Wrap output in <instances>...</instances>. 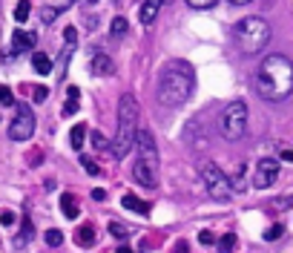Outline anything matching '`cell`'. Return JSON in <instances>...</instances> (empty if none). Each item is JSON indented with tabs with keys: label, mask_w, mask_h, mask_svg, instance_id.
<instances>
[{
	"label": "cell",
	"mask_w": 293,
	"mask_h": 253,
	"mask_svg": "<svg viewBox=\"0 0 293 253\" xmlns=\"http://www.w3.org/2000/svg\"><path fill=\"white\" fill-rule=\"evenodd\" d=\"M121 204L127 207V210H132V213H141V216H150V202H141L138 196H132V193H127L124 198H121Z\"/></svg>",
	"instance_id": "7c38bea8"
},
{
	"label": "cell",
	"mask_w": 293,
	"mask_h": 253,
	"mask_svg": "<svg viewBox=\"0 0 293 253\" xmlns=\"http://www.w3.org/2000/svg\"><path fill=\"white\" fill-rule=\"evenodd\" d=\"M81 167L89 172V176H98V164H95L92 158H81Z\"/></svg>",
	"instance_id": "83f0119b"
},
{
	"label": "cell",
	"mask_w": 293,
	"mask_h": 253,
	"mask_svg": "<svg viewBox=\"0 0 293 253\" xmlns=\"http://www.w3.org/2000/svg\"><path fill=\"white\" fill-rule=\"evenodd\" d=\"M253 90L265 101H285L293 92V64L285 55L273 52L253 72Z\"/></svg>",
	"instance_id": "6da1fadb"
},
{
	"label": "cell",
	"mask_w": 293,
	"mask_h": 253,
	"mask_svg": "<svg viewBox=\"0 0 293 253\" xmlns=\"http://www.w3.org/2000/svg\"><path fill=\"white\" fill-rule=\"evenodd\" d=\"M29 9H32V6H29V0H20V3H17V9H14V20L23 23L26 18H29Z\"/></svg>",
	"instance_id": "603a6c76"
},
{
	"label": "cell",
	"mask_w": 293,
	"mask_h": 253,
	"mask_svg": "<svg viewBox=\"0 0 293 253\" xmlns=\"http://www.w3.org/2000/svg\"><path fill=\"white\" fill-rule=\"evenodd\" d=\"M187 3L193 6V9H213L219 0H187Z\"/></svg>",
	"instance_id": "4316f807"
},
{
	"label": "cell",
	"mask_w": 293,
	"mask_h": 253,
	"mask_svg": "<svg viewBox=\"0 0 293 253\" xmlns=\"http://www.w3.org/2000/svg\"><path fill=\"white\" fill-rule=\"evenodd\" d=\"M270 207H276V210H288V207H293V193H291V196H279V198H273V202H270Z\"/></svg>",
	"instance_id": "cb8c5ba5"
},
{
	"label": "cell",
	"mask_w": 293,
	"mask_h": 253,
	"mask_svg": "<svg viewBox=\"0 0 293 253\" xmlns=\"http://www.w3.org/2000/svg\"><path fill=\"white\" fill-rule=\"evenodd\" d=\"M193 84H196V75H193V66L187 60H170V64H164L161 75H158V92H155L158 104L181 106L190 98Z\"/></svg>",
	"instance_id": "7a4b0ae2"
},
{
	"label": "cell",
	"mask_w": 293,
	"mask_h": 253,
	"mask_svg": "<svg viewBox=\"0 0 293 253\" xmlns=\"http://www.w3.org/2000/svg\"><path fill=\"white\" fill-rule=\"evenodd\" d=\"M46 242L52 248H58L60 242H63V233H60V230H46Z\"/></svg>",
	"instance_id": "484cf974"
},
{
	"label": "cell",
	"mask_w": 293,
	"mask_h": 253,
	"mask_svg": "<svg viewBox=\"0 0 293 253\" xmlns=\"http://www.w3.org/2000/svg\"><path fill=\"white\" fill-rule=\"evenodd\" d=\"M63 40H66V44H75V40H78V32H75V29H72V26H66V32H63Z\"/></svg>",
	"instance_id": "1f68e13d"
},
{
	"label": "cell",
	"mask_w": 293,
	"mask_h": 253,
	"mask_svg": "<svg viewBox=\"0 0 293 253\" xmlns=\"http://www.w3.org/2000/svg\"><path fill=\"white\" fill-rule=\"evenodd\" d=\"M0 222H3L6 228H12V224H14V213H9V210H6V213H0Z\"/></svg>",
	"instance_id": "836d02e7"
},
{
	"label": "cell",
	"mask_w": 293,
	"mask_h": 253,
	"mask_svg": "<svg viewBox=\"0 0 293 253\" xmlns=\"http://www.w3.org/2000/svg\"><path fill=\"white\" fill-rule=\"evenodd\" d=\"M135 150H138V158H135V167H132V178L147 187V190H155L158 187V147H155V138L141 130L138 138H135Z\"/></svg>",
	"instance_id": "277c9868"
},
{
	"label": "cell",
	"mask_w": 293,
	"mask_h": 253,
	"mask_svg": "<svg viewBox=\"0 0 293 253\" xmlns=\"http://www.w3.org/2000/svg\"><path fill=\"white\" fill-rule=\"evenodd\" d=\"M32 136H35V115H32V110L26 104H20L17 115L12 118V124H9V138L12 141H29Z\"/></svg>",
	"instance_id": "ba28073f"
},
{
	"label": "cell",
	"mask_w": 293,
	"mask_h": 253,
	"mask_svg": "<svg viewBox=\"0 0 293 253\" xmlns=\"http://www.w3.org/2000/svg\"><path fill=\"white\" fill-rule=\"evenodd\" d=\"M75 242H78L81 248H89V244H95V230H92V224H83V228H78V233H75Z\"/></svg>",
	"instance_id": "e0dca14e"
},
{
	"label": "cell",
	"mask_w": 293,
	"mask_h": 253,
	"mask_svg": "<svg viewBox=\"0 0 293 253\" xmlns=\"http://www.w3.org/2000/svg\"><path fill=\"white\" fill-rule=\"evenodd\" d=\"M0 104H6V106L14 104V95H12V90H9L6 84H0Z\"/></svg>",
	"instance_id": "d4e9b609"
},
{
	"label": "cell",
	"mask_w": 293,
	"mask_h": 253,
	"mask_svg": "<svg viewBox=\"0 0 293 253\" xmlns=\"http://www.w3.org/2000/svg\"><path fill=\"white\" fill-rule=\"evenodd\" d=\"M92 141H95V147H106V141H104L101 132H92Z\"/></svg>",
	"instance_id": "d590c367"
},
{
	"label": "cell",
	"mask_w": 293,
	"mask_h": 253,
	"mask_svg": "<svg viewBox=\"0 0 293 253\" xmlns=\"http://www.w3.org/2000/svg\"><path fill=\"white\" fill-rule=\"evenodd\" d=\"M35 32H23V29H14L12 34V49L14 52H26V49H32L35 46Z\"/></svg>",
	"instance_id": "30bf717a"
},
{
	"label": "cell",
	"mask_w": 293,
	"mask_h": 253,
	"mask_svg": "<svg viewBox=\"0 0 293 253\" xmlns=\"http://www.w3.org/2000/svg\"><path fill=\"white\" fill-rule=\"evenodd\" d=\"M60 210H63V216L66 218H78V213H81V210H78V202H75V196L72 193L60 196Z\"/></svg>",
	"instance_id": "5bb4252c"
},
{
	"label": "cell",
	"mask_w": 293,
	"mask_h": 253,
	"mask_svg": "<svg viewBox=\"0 0 293 253\" xmlns=\"http://www.w3.org/2000/svg\"><path fill=\"white\" fill-rule=\"evenodd\" d=\"M164 3H170V0H164Z\"/></svg>",
	"instance_id": "ab89813d"
},
{
	"label": "cell",
	"mask_w": 293,
	"mask_h": 253,
	"mask_svg": "<svg viewBox=\"0 0 293 253\" xmlns=\"http://www.w3.org/2000/svg\"><path fill=\"white\" fill-rule=\"evenodd\" d=\"M201 182H204V190L210 198L216 202H227L230 196H233V187H230V178H227V172H222L213 161H204L201 164Z\"/></svg>",
	"instance_id": "52a82bcc"
},
{
	"label": "cell",
	"mask_w": 293,
	"mask_h": 253,
	"mask_svg": "<svg viewBox=\"0 0 293 253\" xmlns=\"http://www.w3.org/2000/svg\"><path fill=\"white\" fill-rule=\"evenodd\" d=\"M89 69H92L95 75H112V72H115L112 60H109L106 55H95L92 58V66H89Z\"/></svg>",
	"instance_id": "4fadbf2b"
},
{
	"label": "cell",
	"mask_w": 293,
	"mask_h": 253,
	"mask_svg": "<svg viewBox=\"0 0 293 253\" xmlns=\"http://www.w3.org/2000/svg\"><path fill=\"white\" fill-rule=\"evenodd\" d=\"M276 178H279V161L276 158H262L259 161L256 170H253V187L265 190V187H270Z\"/></svg>",
	"instance_id": "9c48e42d"
},
{
	"label": "cell",
	"mask_w": 293,
	"mask_h": 253,
	"mask_svg": "<svg viewBox=\"0 0 293 253\" xmlns=\"http://www.w3.org/2000/svg\"><path fill=\"white\" fill-rule=\"evenodd\" d=\"M83 141H86V124H75L72 126V132H69V144L75 150H81Z\"/></svg>",
	"instance_id": "ac0fdd59"
},
{
	"label": "cell",
	"mask_w": 293,
	"mask_h": 253,
	"mask_svg": "<svg viewBox=\"0 0 293 253\" xmlns=\"http://www.w3.org/2000/svg\"><path fill=\"white\" fill-rule=\"evenodd\" d=\"M230 3H236V6H245V3H250V0H230Z\"/></svg>",
	"instance_id": "f35d334b"
},
{
	"label": "cell",
	"mask_w": 293,
	"mask_h": 253,
	"mask_svg": "<svg viewBox=\"0 0 293 253\" xmlns=\"http://www.w3.org/2000/svg\"><path fill=\"white\" fill-rule=\"evenodd\" d=\"M66 104H63V115H75V110H78V104H81V90L78 86H69L66 90Z\"/></svg>",
	"instance_id": "2e32d148"
},
{
	"label": "cell",
	"mask_w": 293,
	"mask_h": 253,
	"mask_svg": "<svg viewBox=\"0 0 293 253\" xmlns=\"http://www.w3.org/2000/svg\"><path fill=\"white\" fill-rule=\"evenodd\" d=\"M23 233H20V236H17V239H14V248H23L26 242L32 239V222H29V218H23Z\"/></svg>",
	"instance_id": "44dd1931"
},
{
	"label": "cell",
	"mask_w": 293,
	"mask_h": 253,
	"mask_svg": "<svg viewBox=\"0 0 293 253\" xmlns=\"http://www.w3.org/2000/svg\"><path fill=\"white\" fill-rule=\"evenodd\" d=\"M173 253H187V242H184V239L176 242V244H173Z\"/></svg>",
	"instance_id": "e575fe53"
},
{
	"label": "cell",
	"mask_w": 293,
	"mask_h": 253,
	"mask_svg": "<svg viewBox=\"0 0 293 253\" xmlns=\"http://www.w3.org/2000/svg\"><path fill=\"white\" fill-rule=\"evenodd\" d=\"M161 6H164V0H144V3H141V12H138L141 23L150 26V23L158 18V9H161Z\"/></svg>",
	"instance_id": "8fae6325"
},
{
	"label": "cell",
	"mask_w": 293,
	"mask_h": 253,
	"mask_svg": "<svg viewBox=\"0 0 293 253\" xmlns=\"http://www.w3.org/2000/svg\"><path fill=\"white\" fill-rule=\"evenodd\" d=\"M219 126H222V136L227 141H242L247 132V106L245 101H230L222 110V118H219Z\"/></svg>",
	"instance_id": "8992f818"
},
{
	"label": "cell",
	"mask_w": 293,
	"mask_h": 253,
	"mask_svg": "<svg viewBox=\"0 0 293 253\" xmlns=\"http://www.w3.org/2000/svg\"><path fill=\"white\" fill-rule=\"evenodd\" d=\"M270 38H273V29L265 18H242L233 29V40L239 52L245 55H259L270 44Z\"/></svg>",
	"instance_id": "5b68a950"
},
{
	"label": "cell",
	"mask_w": 293,
	"mask_h": 253,
	"mask_svg": "<svg viewBox=\"0 0 293 253\" xmlns=\"http://www.w3.org/2000/svg\"><path fill=\"white\" fill-rule=\"evenodd\" d=\"M92 198H95V202H104V198H106V193L101 190V187H98V190H92Z\"/></svg>",
	"instance_id": "8d00e7d4"
},
{
	"label": "cell",
	"mask_w": 293,
	"mask_h": 253,
	"mask_svg": "<svg viewBox=\"0 0 293 253\" xmlns=\"http://www.w3.org/2000/svg\"><path fill=\"white\" fill-rule=\"evenodd\" d=\"M127 29H129V23L124 20V18H115V20H112V26H109V34H112V38H124V34H127Z\"/></svg>",
	"instance_id": "ffe728a7"
},
{
	"label": "cell",
	"mask_w": 293,
	"mask_h": 253,
	"mask_svg": "<svg viewBox=\"0 0 293 253\" xmlns=\"http://www.w3.org/2000/svg\"><path fill=\"white\" fill-rule=\"evenodd\" d=\"M32 92H35V101H37V104H40V101H46V98H49V90H46V86H35Z\"/></svg>",
	"instance_id": "4dcf8cb0"
},
{
	"label": "cell",
	"mask_w": 293,
	"mask_h": 253,
	"mask_svg": "<svg viewBox=\"0 0 293 253\" xmlns=\"http://www.w3.org/2000/svg\"><path fill=\"white\" fill-rule=\"evenodd\" d=\"M279 236H282V224H273L270 230H265V239H268V242L279 239Z\"/></svg>",
	"instance_id": "f1b7e54d"
},
{
	"label": "cell",
	"mask_w": 293,
	"mask_h": 253,
	"mask_svg": "<svg viewBox=\"0 0 293 253\" xmlns=\"http://www.w3.org/2000/svg\"><path fill=\"white\" fill-rule=\"evenodd\" d=\"M199 242H201V244H216V236H213L210 230H201V233H199Z\"/></svg>",
	"instance_id": "f546056e"
},
{
	"label": "cell",
	"mask_w": 293,
	"mask_h": 253,
	"mask_svg": "<svg viewBox=\"0 0 293 253\" xmlns=\"http://www.w3.org/2000/svg\"><path fill=\"white\" fill-rule=\"evenodd\" d=\"M135 124H138V101H135V95H129L124 92L121 95V101H118V136L112 141V147L109 152L115 156V158H124L132 144H135Z\"/></svg>",
	"instance_id": "3957f363"
},
{
	"label": "cell",
	"mask_w": 293,
	"mask_h": 253,
	"mask_svg": "<svg viewBox=\"0 0 293 253\" xmlns=\"http://www.w3.org/2000/svg\"><path fill=\"white\" fill-rule=\"evenodd\" d=\"M233 248H236V236L233 233H227V236L219 239V253H233Z\"/></svg>",
	"instance_id": "7402d4cb"
},
{
	"label": "cell",
	"mask_w": 293,
	"mask_h": 253,
	"mask_svg": "<svg viewBox=\"0 0 293 253\" xmlns=\"http://www.w3.org/2000/svg\"><path fill=\"white\" fill-rule=\"evenodd\" d=\"M115 253H135V250H132V248H127V244H121V248H118Z\"/></svg>",
	"instance_id": "74e56055"
},
{
	"label": "cell",
	"mask_w": 293,
	"mask_h": 253,
	"mask_svg": "<svg viewBox=\"0 0 293 253\" xmlns=\"http://www.w3.org/2000/svg\"><path fill=\"white\" fill-rule=\"evenodd\" d=\"M58 14H60V9H43V14H40V18H43V23H49L52 18H58Z\"/></svg>",
	"instance_id": "d6a6232c"
},
{
	"label": "cell",
	"mask_w": 293,
	"mask_h": 253,
	"mask_svg": "<svg viewBox=\"0 0 293 253\" xmlns=\"http://www.w3.org/2000/svg\"><path fill=\"white\" fill-rule=\"evenodd\" d=\"M32 69H35L37 75H49V72H52V60H49V55L35 52V55H32Z\"/></svg>",
	"instance_id": "9a60e30c"
},
{
	"label": "cell",
	"mask_w": 293,
	"mask_h": 253,
	"mask_svg": "<svg viewBox=\"0 0 293 253\" xmlns=\"http://www.w3.org/2000/svg\"><path fill=\"white\" fill-rule=\"evenodd\" d=\"M109 236H115V239H129V228L127 224H121V222H109Z\"/></svg>",
	"instance_id": "d6986e66"
}]
</instances>
